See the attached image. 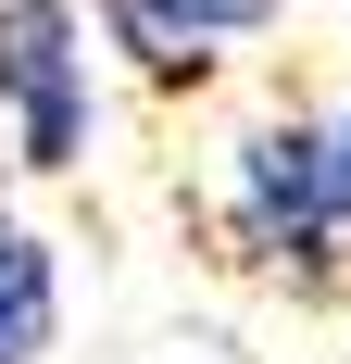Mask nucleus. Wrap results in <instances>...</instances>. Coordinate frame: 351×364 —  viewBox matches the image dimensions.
I'll return each mask as SVG.
<instances>
[{"label":"nucleus","mask_w":351,"mask_h":364,"mask_svg":"<svg viewBox=\"0 0 351 364\" xmlns=\"http://www.w3.org/2000/svg\"><path fill=\"white\" fill-rule=\"evenodd\" d=\"M326 188H339V226H351V101L326 113Z\"/></svg>","instance_id":"nucleus-4"},{"label":"nucleus","mask_w":351,"mask_h":364,"mask_svg":"<svg viewBox=\"0 0 351 364\" xmlns=\"http://www.w3.org/2000/svg\"><path fill=\"white\" fill-rule=\"evenodd\" d=\"M50 352H63V264L0 201V364H50Z\"/></svg>","instance_id":"nucleus-3"},{"label":"nucleus","mask_w":351,"mask_h":364,"mask_svg":"<svg viewBox=\"0 0 351 364\" xmlns=\"http://www.w3.org/2000/svg\"><path fill=\"white\" fill-rule=\"evenodd\" d=\"M101 139V26L75 0H0V151L26 176H75Z\"/></svg>","instance_id":"nucleus-2"},{"label":"nucleus","mask_w":351,"mask_h":364,"mask_svg":"<svg viewBox=\"0 0 351 364\" xmlns=\"http://www.w3.org/2000/svg\"><path fill=\"white\" fill-rule=\"evenodd\" d=\"M213 239L226 264H251L264 289H301L326 301L351 277V226H339V188H326V113H251L226 126L213 151Z\"/></svg>","instance_id":"nucleus-1"}]
</instances>
